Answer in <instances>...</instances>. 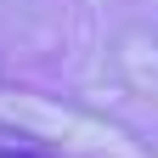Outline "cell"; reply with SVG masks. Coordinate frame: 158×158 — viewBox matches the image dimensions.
<instances>
[{"mask_svg":"<svg viewBox=\"0 0 158 158\" xmlns=\"http://www.w3.org/2000/svg\"><path fill=\"white\" fill-rule=\"evenodd\" d=\"M0 158H45V152H34V147H0Z\"/></svg>","mask_w":158,"mask_h":158,"instance_id":"obj_1","label":"cell"}]
</instances>
